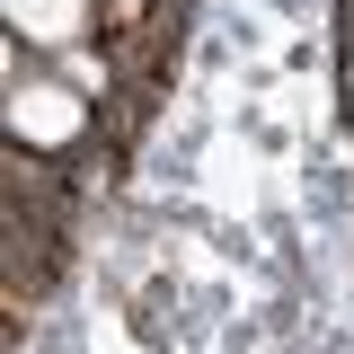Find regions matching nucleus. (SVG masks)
Instances as JSON below:
<instances>
[{
    "instance_id": "obj_2",
    "label": "nucleus",
    "mask_w": 354,
    "mask_h": 354,
    "mask_svg": "<svg viewBox=\"0 0 354 354\" xmlns=\"http://www.w3.org/2000/svg\"><path fill=\"white\" fill-rule=\"evenodd\" d=\"M9 44H36V53H80L106 36V0H0Z\"/></svg>"
},
{
    "instance_id": "obj_1",
    "label": "nucleus",
    "mask_w": 354,
    "mask_h": 354,
    "mask_svg": "<svg viewBox=\"0 0 354 354\" xmlns=\"http://www.w3.org/2000/svg\"><path fill=\"white\" fill-rule=\"evenodd\" d=\"M0 124H9V151H27V160H62V151H80L88 142V88H71L62 71H27V44H9V97H0Z\"/></svg>"
},
{
    "instance_id": "obj_3",
    "label": "nucleus",
    "mask_w": 354,
    "mask_h": 354,
    "mask_svg": "<svg viewBox=\"0 0 354 354\" xmlns=\"http://www.w3.org/2000/svg\"><path fill=\"white\" fill-rule=\"evenodd\" d=\"M346 115H354V53H346Z\"/></svg>"
}]
</instances>
